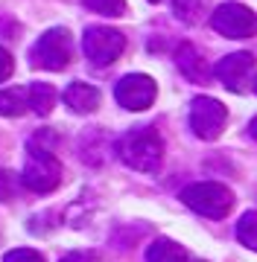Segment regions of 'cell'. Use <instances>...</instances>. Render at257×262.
Here are the masks:
<instances>
[{"label": "cell", "instance_id": "cell-6", "mask_svg": "<svg viewBox=\"0 0 257 262\" xmlns=\"http://www.w3.org/2000/svg\"><path fill=\"white\" fill-rule=\"evenodd\" d=\"M228 122L225 105L213 96H196L190 102V131L199 140H216Z\"/></svg>", "mask_w": 257, "mask_h": 262}, {"label": "cell", "instance_id": "cell-11", "mask_svg": "<svg viewBox=\"0 0 257 262\" xmlns=\"http://www.w3.org/2000/svg\"><path fill=\"white\" fill-rule=\"evenodd\" d=\"M62 99H65V105L73 114H91L100 108V91L88 82H70L65 88Z\"/></svg>", "mask_w": 257, "mask_h": 262}, {"label": "cell", "instance_id": "cell-9", "mask_svg": "<svg viewBox=\"0 0 257 262\" xmlns=\"http://www.w3.org/2000/svg\"><path fill=\"white\" fill-rule=\"evenodd\" d=\"M254 70V56L251 53H231L213 64V76L225 84L228 91H243L248 76Z\"/></svg>", "mask_w": 257, "mask_h": 262}, {"label": "cell", "instance_id": "cell-5", "mask_svg": "<svg viewBox=\"0 0 257 262\" xmlns=\"http://www.w3.org/2000/svg\"><path fill=\"white\" fill-rule=\"evenodd\" d=\"M210 27L225 38H254L257 35V12H251L243 3H222L210 15Z\"/></svg>", "mask_w": 257, "mask_h": 262}, {"label": "cell", "instance_id": "cell-2", "mask_svg": "<svg viewBox=\"0 0 257 262\" xmlns=\"http://www.w3.org/2000/svg\"><path fill=\"white\" fill-rule=\"evenodd\" d=\"M21 184L32 192H53L62 184V163L50 151V146H41L38 140L27 143V163H24V175Z\"/></svg>", "mask_w": 257, "mask_h": 262}, {"label": "cell", "instance_id": "cell-20", "mask_svg": "<svg viewBox=\"0 0 257 262\" xmlns=\"http://www.w3.org/2000/svg\"><path fill=\"white\" fill-rule=\"evenodd\" d=\"M12 70H15V61H12V56L6 53V50L0 47V82H6L12 76Z\"/></svg>", "mask_w": 257, "mask_h": 262}, {"label": "cell", "instance_id": "cell-3", "mask_svg": "<svg viewBox=\"0 0 257 262\" xmlns=\"http://www.w3.org/2000/svg\"><path fill=\"white\" fill-rule=\"evenodd\" d=\"M181 201L199 215L225 219L231 213V207H234V192L219 181H199V184H190L181 192Z\"/></svg>", "mask_w": 257, "mask_h": 262}, {"label": "cell", "instance_id": "cell-4", "mask_svg": "<svg viewBox=\"0 0 257 262\" xmlns=\"http://www.w3.org/2000/svg\"><path fill=\"white\" fill-rule=\"evenodd\" d=\"M32 67L38 70H65L73 58V38L65 27H53L32 44L29 50Z\"/></svg>", "mask_w": 257, "mask_h": 262}, {"label": "cell", "instance_id": "cell-8", "mask_svg": "<svg viewBox=\"0 0 257 262\" xmlns=\"http://www.w3.org/2000/svg\"><path fill=\"white\" fill-rule=\"evenodd\" d=\"M155 96H158V88H155V82L149 76H143V73H129L114 84V99L126 111H146V108H152Z\"/></svg>", "mask_w": 257, "mask_h": 262}, {"label": "cell", "instance_id": "cell-7", "mask_svg": "<svg viewBox=\"0 0 257 262\" xmlns=\"http://www.w3.org/2000/svg\"><path fill=\"white\" fill-rule=\"evenodd\" d=\"M82 50H85V56L91 58V64L108 67V64H114L117 58L123 56L126 38L120 35L117 29H111V27H91V29H85Z\"/></svg>", "mask_w": 257, "mask_h": 262}, {"label": "cell", "instance_id": "cell-22", "mask_svg": "<svg viewBox=\"0 0 257 262\" xmlns=\"http://www.w3.org/2000/svg\"><path fill=\"white\" fill-rule=\"evenodd\" d=\"M248 134H251V137H254V140H257V117H254V120H251V122H248Z\"/></svg>", "mask_w": 257, "mask_h": 262}, {"label": "cell", "instance_id": "cell-25", "mask_svg": "<svg viewBox=\"0 0 257 262\" xmlns=\"http://www.w3.org/2000/svg\"><path fill=\"white\" fill-rule=\"evenodd\" d=\"M149 3H161V0H149Z\"/></svg>", "mask_w": 257, "mask_h": 262}, {"label": "cell", "instance_id": "cell-12", "mask_svg": "<svg viewBox=\"0 0 257 262\" xmlns=\"http://www.w3.org/2000/svg\"><path fill=\"white\" fill-rule=\"evenodd\" d=\"M187 259H190V253L172 239H155L146 248V262H187Z\"/></svg>", "mask_w": 257, "mask_h": 262}, {"label": "cell", "instance_id": "cell-16", "mask_svg": "<svg viewBox=\"0 0 257 262\" xmlns=\"http://www.w3.org/2000/svg\"><path fill=\"white\" fill-rule=\"evenodd\" d=\"M172 12H175V18L181 24H199L205 3L202 0H172Z\"/></svg>", "mask_w": 257, "mask_h": 262}, {"label": "cell", "instance_id": "cell-24", "mask_svg": "<svg viewBox=\"0 0 257 262\" xmlns=\"http://www.w3.org/2000/svg\"><path fill=\"white\" fill-rule=\"evenodd\" d=\"M254 94H257V79H254Z\"/></svg>", "mask_w": 257, "mask_h": 262}, {"label": "cell", "instance_id": "cell-19", "mask_svg": "<svg viewBox=\"0 0 257 262\" xmlns=\"http://www.w3.org/2000/svg\"><path fill=\"white\" fill-rule=\"evenodd\" d=\"M3 262H44L38 251H32V248H15L3 256Z\"/></svg>", "mask_w": 257, "mask_h": 262}, {"label": "cell", "instance_id": "cell-15", "mask_svg": "<svg viewBox=\"0 0 257 262\" xmlns=\"http://www.w3.org/2000/svg\"><path fill=\"white\" fill-rule=\"evenodd\" d=\"M237 239H240V245H246L248 251H257V210H248V213L240 215Z\"/></svg>", "mask_w": 257, "mask_h": 262}, {"label": "cell", "instance_id": "cell-10", "mask_svg": "<svg viewBox=\"0 0 257 262\" xmlns=\"http://www.w3.org/2000/svg\"><path fill=\"white\" fill-rule=\"evenodd\" d=\"M175 64H179L181 73L196 84H208L213 79V67H210V61L205 58V53L196 44H181L175 50Z\"/></svg>", "mask_w": 257, "mask_h": 262}, {"label": "cell", "instance_id": "cell-17", "mask_svg": "<svg viewBox=\"0 0 257 262\" xmlns=\"http://www.w3.org/2000/svg\"><path fill=\"white\" fill-rule=\"evenodd\" d=\"M91 12L105 15V18H120L126 15V0H82Z\"/></svg>", "mask_w": 257, "mask_h": 262}, {"label": "cell", "instance_id": "cell-1", "mask_svg": "<svg viewBox=\"0 0 257 262\" xmlns=\"http://www.w3.org/2000/svg\"><path fill=\"white\" fill-rule=\"evenodd\" d=\"M117 155L126 166L137 169V172H155L161 166L164 143L155 128H132L117 140Z\"/></svg>", "mask_w": 257, "mask_h": 262}, {"label": "cell", "instance_id": "cell-13", "mask_svg": "<svg viewBox=\"0 0 257 262\" xmlns=\"http://www.w3.org/2000/svg\"><path fill=\"white\" fill-rule=\"evenodd\" d=\"M29 91V111H35L38 117H47L56 108V91L47 82H35L27 88Z\"/></svg>", "mask_w": 257, "mask_h": 262}, {"label": "cell", "instance_id": "cell-21", "mask_svg": "<svg viewBox=\"0 0 257 262\" xmlns=\"http://www.w3.org/2000/svg\"><path fill=\"white\" fill-rule=\"evenodd\" d=\"M58 262H96V256L88 251H73V253H65Z\"/></svg>", "mask_w": 257, "mask_h": 262}, {"label": "cell", "instance_id": "cell-23", "mask_svg": "<svg viewBox=\"0 0 257 262\" xmlns=\"http://www.w3.org/2000/svg\"><path fill=\"white\" fill-rule=\"evenodd\" d=\"M187 262H205V259H193V256H190V259H187Z\"/></svg>", "mask_w": 257, "mask_h": 262}, {"label": "cell", "instance_id": "cell-18", "mask_svg": "<svg viewBox=\"0 0 257 262\" xmlns=\"http://www.w3.org/2000/svg\"><path fill=\"white\" fill-rule=\"evenodd\" d=\"M18 192V178L9 169H0V201H12Z\"/></svg>", "mask_w": 257, "mask_h": 262}, {"label": "cell", "instance_id": "cell-14", "mask_svg": "<svg viewBox=\"0 0 257 262\" xmlns=\"http://www.w3.org/2000/svg\"><path fill=\"white\" fill-rule=\"evenodd\" d=\"M29 108L27 88H6L0 91V117H21Z\"/></svg>", "mask_w": 257, "mask_h": 262}]
</instances>
